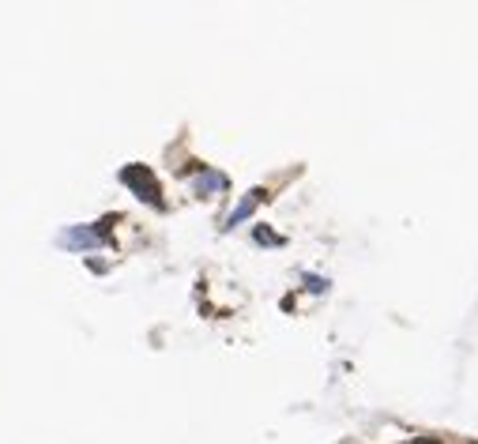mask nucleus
Segmentation results:
<instances>
[{
  "label": "nucleus",
  "mask_w": 478,
  "mask_h": 444,
  "mask_svg": "<svg viewBox=\"0 0 478 444\" xmlns=\"http://www.w3.org/2000/svg\"><path fill=\"white\" fill-rule=\"evenodd\" d=\"M121 181H125L143 203H162V196H159V181H154L151 166H143V162L125 166V170H121Z\"/></svg>",
  "instance_id": "f257e3e1"
},
{
  "label": "nucleus",
  "mask_w": 478,
  "mask_h": 444,
  "mask_svg": "<svg viewBox=\"0 0 478 444\" xmlns=\"http://www.w3.org/2000/svg\"><path fill=\"white\" fill-rule=\"evenodd\" d=\"M57 245L68 248V253H87V248L102 245V234H98L95 226H68L57 234Z\"/></svg>",
  "instance_id": "f03ea898"
},
{
  "label": "nucleus",
  "mask_w": 478,
  "mask_h": 444,
  "mask_svg": "<svg viewBox=\"0 0 478 444\" xmlns=\"http://www.w3.org/2000/svg\"><path fill=\"white\" fill-rule=\"evenodd\" d=\"M226 173H218V170H200L196 177H192V192L196 196H215V192H226Z\"/></svg>",
  "instance_id": "7ed1b4c3"
},
{
  "label": "nucleus",
  "mask_w": 478,
  "mask_h": 444,
  "mask_svg": "<svg viewBox=\"0 0 478 444\" xmlns=\"http://www.w3.org/2000/svg\"><path fill=\"white\" fill-rule=\"evenodd\" d=\"M260 200H264V189H253L249 196H245L234 211H230V219H226V226H223V230H237V226H241V222L256 211V203H260Z\"/></svg>",
  "instance_id": "20e7f679"
},
{
  "label": "nucleus",
  "mask_w": 478,
  "mask_h": 444,
  "mask_svg": "<svg viewBox=\"0 0 478 444\" xmlns=\"http://www.w3.org/2000/svg\"><path fill=\"white\" fill-rule=\"evenodd\" d=\"M253 241L256 245H282V237L275 234V230H268V226H256L253 230Z\"/></svg>",
  "instance_id": "39448f33"
},
{
  "label": "nucleus",
  "mask_w": 478,
  "mask_h": 444,
  "mask_svg": "<svg viewBox=\"0 0 478 444\" xmlns=\"http://www.w3.org/2000/svg\"><path fill=\"white\" fill-rule=\"evenodd\" d=\"M305 286H309L312 294H324V290H328V279H317V275H305Z\"/></svg>",
  "instance_id": "423d86ee"
},
{
  "label": "nucleus",
  "mask_w": 478,
  "mask_h": 444,
  "mask_svg": "<svg viewBox=\"0 0 478 444\" xmlns=\"http://www.w3.org/2000/svg\"><path fill=\"white\" fill-rule=\"evenodd\" d=\"M411 444H440V441H433V437H415Z\"/></svg>",
  "instance_id": "0eeeda50"
}]
</instances>
